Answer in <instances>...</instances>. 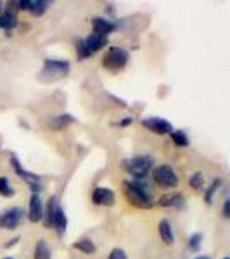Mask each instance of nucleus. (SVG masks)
I'll return each mask as SVG.
<instances>
[{
	"label": "nucleus",
	"mask_w": 230,
	"mask_h": 259,
	"mask_svg": "<svg viewBox=\"0 0 230 259\" xmlns=\"http://www.w3.org/2000/svg\"><path fill=\"white\" fill-rule=\"evenodd\" d=\"M125 194L127 197L130 199V202L137 204L140 207H150L152 206V194L147 190V187L144 185L142 182H137V180H125Z\"/></svg>",
	"instance_id": "f257e3e1"
},
{
	"label": "nucleus",
	"mask_w": 230,
	"mask_h": 259,
	"mask_svg": "<svg viewBox=\"0 0 230 259\" xmlns=\"http://www.w3.org/2000/svg\"><path fill=\"white\" fill-rule=\"evenodd\" d=\"M125 169L132 175L133 178L139 182V180L145 178L149 175V171L152 169L154 166V159L150 156H145V154H140V156H133L132 159H128L125 162Z\"/></svg>",
	"instance_id": "f03ea898"
},
{
	"label": "nucleus",
	"mask_w": 230,
	"mask_h": 259,
	"mask_svg": "<svg viewBox=\"0 0 230 259\" xmlns=\"http://www.w3.org/2000/svg\"><path fill=\"white\" fill-rule=\"evenodd\" d=\"M128 59H130V54H128L127 49L123 47H111L107 50V54L104 56V68L109 71H120L127 66Z\"/></svg>",
	"instance_id": "7ed1b4c3"
},
{
	"label": "nucleus",
	"mask_w": 230,
	"mask_h": 259,
	"mask_svg": "<svg viewBox=\"0 0 230 259\" xmlns=\"http://www.w3.org/2000/svg\"><path fill=\"white\" fill-rule=\"evenodd\" d=\"M69 73V62L62 61V59H45L44 61V68H42L40 76L44 78H62Z\"/></svg>",
	"instance_id": "20e7f679"
},
{
	"label": "nucleus",
	"mask_w": 230,
	"mask_h": 259,
	"mask_svg": "<svg viewBox=\"0 0 230 259\" xmlns=\"http://www.w3.org/2000/svg\"><path fill=\"white\" fill-rule=\"evenodd\" d=\"M152 178L158 185L165 187V189H175V187H178L177 173H175V169L168 164L158 166V168L152 171Z\"/></svg>",
	"instance_id": "39448f33"
},
{
	"label": "nucleus",
	"mask_w": 230,
	"mask_h": 259,
	"mask_svg": "<svg viewBox=\"0 0 230 259\" xmlns=\"http://www.w3.org/2000/svg\"><path fill=\"white\" fill-rule=\"evenodd\" d=\"M11 162H12V168H14L16 175L21 177V178H24L28 183H30L33 194H39V192L44 190V187H42V183H40V177H39V175H36V173H30L28 169H24L23 166H21V162H19V159H18V156H16V154H12V156H11Z\"/></svg>",
	"instance_id": "423d86ee"
},
{
	"label": "nucleus",
	"mask_w": 230,
	"mask_h": 259,
	"mask_svg": "<svg viewBox=\"0 0 230 259\" xmlns=\"http://www.w3.org/2000/svg\"><path fill=\"white\" fill-rule=\"evenodd\" d=\"M24 218V211L21 207H9V209L0 212V228L4 230H16Z\"/></svg>",
	"instance_id": "0eeeda50"
},
{
	"label": "nucleus",
	"mask_w": 230,
	"mask_h": 259,
	"mask_svg": "<svg viewBox=\"0 0 230 259\" xmlns=\"http://www.w3.org/2000/svg\"><path fill=\"white\" fill-rule=\"evenodd\" d=\"M142 124L149 130V132L156 133V135H166V133L173 132V126L170 124V121L163 119V118H144Z\"/></svg>",
	"instance_id": "6e6552de"
},
{
	"label": "nucleus",
	"mask_w": 230,
	"mask_h": 259,
	"mask_svg": "<svg viewBox=\"0 0 230 259\" xmlns=\"http://www.w3.org/2000/svg\"><path fill=\"white\" fill-rule=\"evenodd\" d=\"M92 200L97 206H112L114 204V192L106 189V187H97L92 194Z\"/></svg>",
	"instance_id": "1a4fd4ad"
},
{
	"label": "nucleus",
	"mask_w": 230,
	"mask_h": 259,
	"mask_svg": "<svg viewBox=\"0 0 230 259\" xmlns=\"http://www.w3.org/2000/svg\"><path fill=\"white\" fill-rule=\"evenodd\" d=\"M28 220H30L31 223H39V221L44 220V206H42V200L39 197V194H31Z\"/></svg>",
	"instance_id": "9d476101"
},
{
	"label": "nucleus",
	"mask_w": 230,
	"mask_h": 259,
	"mask_svg": "<svg viewBox=\"0 0 230 259\" xmlns=\"http://www.w3.org/2000/svg\"><path fill=\"white\" fill-rule=\"evenodd\" d=\"M92 26H94V33L102 36H107L109 33L116 30V24L106 18H94L92 19Z\"/></svg>",
	"instance_id": "9b49d317"
},
{
	"label": "nucleus",
	"mask_w": 230,
	"mask_h": 259,
	"mask_svg": "<svg viewBox=\"0 0 230 259\" xmlns=\"http://www.w3.org/2000/svg\"><path fill=\"white\" fill-rule=\"evenodd\" d=\"M83 41H85V47H87V50H89L90 56H92V54L99 52L100 49L106 47V45H107V36L97 35V33H92V35H89V38H85Z\"/></svg>",
	"instance_id": "f8f14e48"
},
{
	"label": "nucleus",
	"mask_w": 230,
	"mask_h": 259,
	"mask_svg": "<svg viewBox=\"0 0 230 259\" xmlns=\"http://www.w3.org/2000/svg\"><path fill=\"white\" fill-rule=\"evenodd\" d=\"M52 227L57 230V235L62 237L66 233V228H68V218H66V212L61 206L56 207L52 216Z\"/></svg>",
	"instance_id": "ddd939ff"
},
{
	"label": "nucleus",
	"mask_w": 230,
	"mask_h": 259,
	"mask_svg": "<svg viewBox=\"0 0 230 259\" xmlns=\"http://www.w3.org/2000/svg\"><path fill=\"white\" fill-rule=\"evenodd\" d=\"M158 232H160V237L161 240L165 242L166 245H171L175 240V235H173V228H171V223L168 220H161L160 225H158Z\"/></svg>",
	"instance_id": "4468645a"
},
{
	"label": "nucleus",
	"mask_w": 230,
	"mask_h": 259,
	"mask_svg": "<svg viewBox=\"0 0 230 259\" xmlns=\"http://www.w3.org/2000/svg\"><path fill=\"white\" fill-rule=\"evenodd\" d=\"M183 195L182 194H168L160 199V206L163 207H182L183 206Z\"/></svg>",
	"instance_id": "2eb2a0df"
},
{
	"label": "nucleus",
	"mask_w": 230,
	"mask_h": 259,
	"mask_svg": "<svg viewBox=\"0 0 230 259\" xmlns=\"http://www.w3.org/2000/svg\"><path fill=\"white\" fill-rule=\"evenodd\" d=\"M16 26H18V16H16L14 12L7 11V12H4V14H0V28L9 31Z\"/></svg>",
	"instance_id": "dca6fc26"
},
{
	"label": "nucleus",
	"mask_w": 230,
	"mask_h": 259,
	"mask_svg": "<svg viewBox=\"0 0 230 259\" xmlns=\"http://www.w3.org/2000/svg\"><path fill=\"white\" fill-rule=\"evenodd\" d=\"M52 257V252H50L49 245L45 240H39L35 245V250H33V259H50Z\"/></svg>",
	"instance_id": "f3484780"
},
{
	"label": "nucleus",
	"mask_w": 230,
	"mask_h": 259,
	"mask_svg": "<svg viewBox=\"0 0 230 259\" xmlns=\"http://www.w3.org/2000/svg\"><path fill=\"white\" fill-rule=\"evenodd\" d=\"M49 7H50V2H47V0H30L28 11H30L33 16H42Z\"/></svg>",
	"instance_id": "a211bd4d"
},
{
	"label": "nucleus",
	"mask_w": 230,
	"mask_h": 259,
	"mask_svg": "<svg viewBox=\"0 0 230 259\" xmlns=\"http://www.w3.org/2000/svg\"><path fill=\"white\" fill-rule=\"evenodd\" d=\"M170 135L177 147H189V137L185 135V132H182V130H173Z\"/></svg>",
	"instance_id": "6ab92c4d"
},
{
	"label": "nucleus",
	"mask_w": 230,
	"mask_h": 259,
	"mask_svg": "<svg viewBox=\"0 0 230 259\" xmlns=\"http://www.w3.org/2000/svg\"><path fill=\"white\" fill-rule=\"evenodd\" d=\"M73 247L82 250V252H85V254H92V252H95V249H97V247H95V244L90 239H80L78 242H74Z\"/></svg>",
	"instance_id": "aec40b11"
},
{
	"label": "nucleus",
	"mask_w": 230,
	"mask_h": 259,
	"mask_svg": "<svg viewBox=\"0 0 230 259\" xmlns=\"http://www.w3.org/2000/svg\"><path fill=\"white\" fill-rule=\"evenodd\" d=\"M73 121H74V118L71 114H61V116H57V118H54L52 121H50V126L56 128V130H61L62 126H66V124L73 123Z\"/></svg>",
	"instance_id": "412c9836"
},
{
	"label": "nucleus",
	"mask_w": 230,
	"mask_h": 259,
	"mask_svg": "<svg viewBox=\"0 0 230 259\" xmlns=\"http://www.w3.org/2000/svg\"><path fill=\"white\" fill-rule=\"evenodd\" d=\"M14 194L16 192H14V189H12L9 178L0 177V195H2V197H12Z\"/></svg>",
	"instance_id": "4be33fe9"
},
{
	"label": "nucleus",
	"mask_w": 230,
	"mask_h": 259,
	"mask_svg": "<svg viewBox=\"0 0 230 259\" xmlns=\"http://www.w3.org/2000/svg\"><path fill=\"white\" fill-rule=\"evenodd\" d=\"M221 187V178H216L211 182L210 189L206 190V194H204V200H206V204H211L213 202V195H215V192H218V189Z\"/></svg>",
	"instance_id": "5701e85b"
},
{
	"label": "nucleus",
	"mask_w": 230,
	"mask_h": 259,
	"mask_svg": "<svg viewBox=\"0 0 230 259\" xmlns=\"http://www.w3.org/2000/svg\"><path fill=\"white\" fill-rule=\"evenodd\" d=\"M190 187L194 190H203V187H204V177H203V173L201 171H196L194 175L190 177Z\"/></svg>",
	"instance_id": "b1692460"
},
{
	"label": "nucleus",
	"mask_w": 230,
	"mask_h": 259,
	"mask_svg": "<svg viewBox=\"0 0 230 259\" xmlns=\"http://www.w3.org/2000/svg\"><path fill=\"white\" fill-rule=\"evenodd\" d=\"M201 242H203V233H194L189 237V249L190 250H199Z\"/></svg>",
	"instance_id": "393cba45"
},
{
	"label": "nucleus",
	"mask_w": 230,
	"mask_h": 259,
	"mask_svg": "<svg viewBox=\"0 0 230 259\" xmlns=\"http://www.w3.org/2000/svg\"><path fill=\"white\" fill-rule=\"evenodd\" d=\"M76 56H78V59H87V57H90V54H89V50H87L85 41L83 40H78V44H76Z\"/></svg>",
	"instance_id": "a878e982"
},
{
	"label": "nucleus",
	"mask_w": 230,
	"mask_h": 259,
	"mask_svg": "<svg viewBox=\"0 0 230 259\" xmlns=\"http://www.w3.org/2000/svg\"><path fill=\"white\" fill-rule=\"evenodd\" d=\"M109 259H128V256H127V252H125L123 249L116 247V249H112V250H111Z\"/></svg>",
	"instance_id": "bb28decb"
},
{
	"label": "nucleus",
	"mask_w": 230,
	"mask_h": 259,
	"mask_svg": "<svg viewBox=\"0 0 230 259\" xmlns=\"http://www.w3.org/2000/svg\"><path fill=\"white\" fill-rule=\"evenodd\" d=\"M230 216V199H225V204H223V218L227 220Z\"/></svg>",
	"instance_id": "cd10ccee"
},
{
	"label": "nucleus",
	"mask_w": 230,
	"mask_h": 259,
	"mask_svg": "<svg viewBox=\"0 0 230 259\" xmlns=\"http://www.w3.org/2000/svg\"><path fill=\"white\" fill-rule=\"evenodd\" d=\"M18 240H19V237H14V239H12V240H9V242H7V244H6V249L12 247V245H14V244H16V242H18Z\"/></svg>",
	"instance_id": "c85d7f7f"
},
{
	"label": "nucleus",
	"mask_w": 230,
	"mask_h": 259,
	"mask_svg": "<svg viewBox=\"0 0 230 259\" xmlns=\"http://www.w3.org/2000/svg\"><path fill=\"white\" fill-rule=\"evenodd\" d=\"M132 121H133V118H127V119H123V121H121V123H120V126H127V124H130V123H132Z\"/></svg>",
	"instance_id": "c756f323"
},
{
	"label": "nucleus",
	"mask_w": 230,
	"mask_h": 259,
	"mask_svg": "<svg viewBox=\"0 0 230 259\" xmlns=\"http://www.w3.org/2000/svg\"><path fill=\"white\" fill-rule=\"evenodd\" d=\"M196 259H211V257H210V256H198Z\"/></svg>",
	"instance_id": "7c9ffc66"
},
{
	"label": "nucleus",
	"mask_w": 230,
	"mask_h": 259,
	"mask_svg": "<svg viewBox=\"0 0 230 259\" xmlns=\"http://www.w3.org/2000/svg\"><path fill=\"white\" fill-rule=\"evenodd\" d=\"M4 259H12V257H4Z\"/></svg>",
	"instance_id": "2f4dec72"
},
{
	"label": "nucleus",
	"mask_w": 230,
	"mask_h": 259,
	"mask_svg": "<svg viewBox=\"0 0 230 259\" xmlns=\"http://www.w3.org/2000/svg\"><path fill=\"white\" fill-rule=\"evenodd\" d=\"M223 259H230V257H223Z\"/></svg>",
	"instance_id": "473e14b6"
}]
</instances>
